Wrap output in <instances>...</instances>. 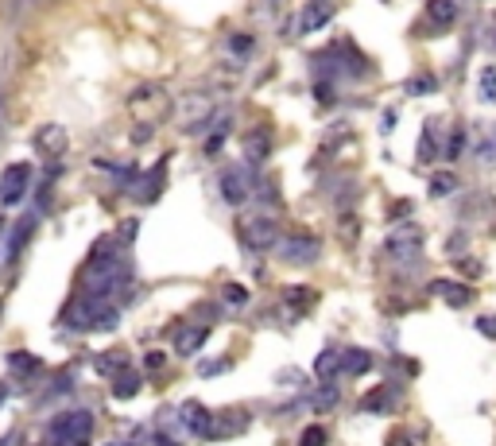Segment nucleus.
<instances>
[{
  "mask_svg": "<svg viewBox=\"0 0 496 446\" xmlns=\"http://www.w3.org/2000/svg\"><path fill=\"white\" fill-rule=\"evenodd\" d=\"M136 392H140V373H132V369H121L117 380H113V396H117V400H132Z\"/></svg>",
  "mask_w": 496,
  "mask_h": 446,
  "instance_id": "aec40b11",
  "label": "nucleus"
},
{
  "mask_svg": "<svg viewBox=\"0 0 496 446\" xmlns=\"http://www.w3.org/2000/svg\"><path fill=\"white\" fill-rule=\"evenodd\" d=\"M276 252H279L283 264H314L322 257V241L314 237V233H291V237L279 233Z\"/></svg>",
  "mask_w": 496,
  "mask_h": 446,
  "instance_id": "f03ea898",
  "label": "nucleus"
},
{
  "mask_svg": "<svg viewBox=\"0 0 496 446\" xmlns=\"http://www.w3.org/2000/svg\"><path fill=\"white\" fill-rule=\"evenodd\" d=\"M217 187H221V198H225L229 206H245L252 198V190H256V179H252L248 167H225Z\"/></svg>",
  "mask_w": 496,
  "mask_h": 446,
  "instance_id": "20e7f679",
  "label": "nucleus"
},
{
  "mask_svg": "<svg viewBox=\"0 0 496 446\" xmlns=\"http://www.w3.org/2000/svg\"><path fill=\"white\" fill-rule=\"evenodd\" d=\"M31 147H35L39 155H47V159H59L70 147V136H67L62 124H43V129H35V140H31Z\"/></svg>",
  "mask_w": 496,
  "mask_h": 446,
  "instance_id": "1a4fd4ad",
  "label": "nucleus"
},
{
  "mask_svg": "<svg viewBox=\"0 0 496 446\" xmlns=\"http://www.w3.org/2000/svg\"><path fill=\"white\" fill-rule=\"evenodd\" d=\"M93 431V416L90 411H62V416L51 419V439L67 442V439H90Z\"/></svg>",
  "mask_w": 496,
  "mask_h": 446,
  "instance_id": "39448f33",
  "label": "nucleus"
},
{
  "mask_svg": "<svg viewBox=\"0 0 496 446\" xmlns=\"http://www.w3.org/2000/svg\"><path fill=\"white\" fill-rule=\"evenodd\" d=\"M326 442H330V434H326L322 427H307L299 434V446H326Z\"/></svg>",
  "mask_w": 496,
  "mask_h": 446,
  "instance_id": "2f4dec72",
  "label": "nucleus"
},
{
  "mask_svg": "<svg viewBox=\"0 0 496 446\" xmlns=\"http://www.w3.org/2000/svg\"><path fill=\"white\" fill-rule=\"evenodd\" d=\"M337 403V388L334 385H322L319 392H314V400H311V408H319V411H330Z\"/></svg>",
  "mask_w": 496,
  "mask_h": 446,
  "instance_id": "a878e982",
  "label": "nucleus"
},
{
  "mask_svg": "<svg viewBox=\"0 0 496 446\" xmlns=\"http://www.w3.org/2000/svg\"><path fill=\"white\" fill-rule=\"evenodd\" d=\"M31 229H35V221H31V218H24V221H20V226L12 229V237H8V241H12V245H8V260H16L20 252H24V241L31 237Z\"/></svg>",
  "mask_w": 496,
  "mask_h": 446,
  "instance_id": "4be33fe9",
  "label": "nucleus"
},
{
  "mask_svg": "<svg viewBox=\"0 0 496 446\" xmlns=\"http://www.w3.org/2000/svg\"><path fill=\"white\" fill-rule=\"evenodd\" d=\"M388 446H415V442L404 439V434H392V439H388Z\"/></svg>",
  "mask_w": 496,
  "mask_h": 446,
  "instance_id": "58836bf2",
  "label": "nucleus"
},
{
  "mask_svg": "<svg viewBox=\"0 0 496 446\" xmlns=\"http://www.w3.org/2000/svg\"><path fill=\"white\" fill-rule=\"evenodd\" d=\"M314 299H319V295H314L311 288H287V291H283V303L291 307V315H303V311H311V307H314Z\"/></svg>",
  "mask_w": 496,
  "mask_h": 446,
  "instance_id": "412c9836",
  "label": "nucleus"
},
{
  "mask_svg": "<svg viewBox=\"0 0 496 446\" xmlns=\"http://www.w3.org/2000/svg\"><path fill=\"white\" fill-rule=\"evenodd\" d=\"M98 369H101V373L117 377L121 369H129V357H124V354H105V357H98Z\"/></svg>",
  "mask_w": 496,
  "mask_h": 446,
  "instance_id": "393cba45",
  "label": "nucleus"
},
{
  "mask_svg": "<svg viewBox=\"0 0 496 446\" xmlns=\"http://www.w3.org/2000/svg\"><path fill=\"white\" fill-rule=\"evenodd\" d=\"M109 446H132V442H109Z\"/></svg>",
  "mask_w": 496,
  "mask_h": 446,
  "instance_id": "a19ab883",
  "label": "nucleus"
},
{
  "mask_svg": "<svg viewBox=\"0 0 496 446\" xmlns=\"http://www.w3.org/2000/svg\"><path fill=\"white\" fill-rule=\"evenodd\" d=\"M248 427V411H240V408H233V411H221V416L209 423V439H225V434H240Z\"/></svg>",
  "mask_w": 496,
  "mask_h": 446,
  "instance_id": "f8f14e48",
  "label": "nucleus"
},
{
  "mask_svg": "<svg viewBox=\"0 0 496 446\" xmlns=\"http://www.w3.org/2000/svg\"><path fill=\"white\" fill-rule=\"evenodd\" d=\"M225 303H233V307H245V303H248V291L240 288V283H229V288H225Z\"/></svg>",
  "mask_w": 496,
  "mask_h": 446,
  "instance_id": "72a5a7b5",
  "label": "nucleus"
},
{
  "mask_svg": "<svg viewBox=\"0 0 496 446\" xmlns=\"http://www.w3.org/2000/svg\"><path fill=\"white\" fill-rule=\"evenodd\" d=\"M268 4H279V0H268Z\"/></svg>",
  "mask_w": 496,
  "mask_h": 446,
  "instance_id": "79ce46f5",
  "label": "nucleus"
},
{
  "mask_svg": "<svg viewBox=\"0 0 496 446\" xmlns=\"http://www.w3.org/2000/svg\"><path fill=\"white\" fill-rule=\"evenodd\" d=\"M481 101H496V67L481 70Z\"/></svg>",
  "mask_w": 496,
  "mask_h": 446,
  "instance_id": "c85d7f7f",
  "label": "nucleus"
},
{
  "mask_svg": "<svg viewBox=\"0 0 496 446\" xmlns=\"http://www.w3.org/2000/svg\"><path fill=\"white\" fill-rule=\"evenodd\" d=\"M206 338H209L206 326H186V331L175 338V349H178L183 357H190V354H198V349L206 346Z\"/></svg>",
  "mask_w": 496,
  "mask_h": 446,
  "instance_id": "dca6fc26",
  "label": "nucleus"
},
{
  "mask_svg": "<svg viewBox=\"0 0 496 446\" xmlns=\"http://www.w3.org/2000/svg\"><path fill=\"white\" fill-rule=\"evenodd\" d=\"M342 369L350 377H365L373 369V354L368 349H342Z\"/></svg>",
  "mask_w": 496,
  "mask_h": 446,
  "instance_id": "a211bd4d",
  "label": "nucleus"
},
{
  "mask_svg": "<svg viewBox=\"0 0 496 446\" xmlns=\"http://www.w3.org/2000/svg\"><path fill=\"white\" fill-rule=\"evenodd\" d=\"M144 365H147V369H163V354H147Z\"/></svg>",
  "mask_w": 496,
  "mask_h": 446,
  "instance_id": "4c0bfd02",
  "label": "nucleus"
},
{
  "mask_svg": "<svg viewBox=\"0 0 496 446\" xmlns=\"http://www.w3.org/2000/svg\"><path fill=\"white\" fill-rule=\"evenodd\" d=\"M221 373H229V357H217V361H202L198 365V377H221Z\"/></svg>",
  "mask_w": 496,
  "mask_h": 446,
  "instance_id": "c756f323",
  "label": "nucleus"
},
{
  "mask_svg": "<svg viewBox=\"0 0 496 446\" xmlns=\"http://www.w3.org/2000/svg\"><path fill=\"white\" fill-rule=\"evenodd\" d=\"M314 373H319L322 385H334V377L342 373V354L337 349H322L319 361H314Z\"/></svg>",
  "mask_w": 496,
  "mask_h": 446,
  "instance_id": "f3484780",
  "label": "nucleus"
},
{
  "mask_svg": "<svg viewBox=\"0 0 496 446\" xmlns=\"http://www.w3.org/2000/svg\"><path fill=\"white\" fill-rule=\"evenodd\" d=\"M129 109L140 116V121H163L167 113H171V98H167V93L160 90V86H140L129 98Z\"/></svg>",
  "mask_w": 496,
  "mask_h": 446,
  "instance_id": "7ed1b4c3",
  "label": "nucleus"
},
{
  "mask_svg": "<svg viewBox=\"0 0 496 446\" xmlns=\"http://www.w3.org/2000/svg\"><path fill=\"white\" fill-rule=\"evenodd\" d=\"M334 20V0H311L307 8H303V20H299V28L303 31H319L326 28Z\"/></svg>",
  "mask_w": 496,
  "mask_h": 446,
  "instance_id": "ddd939ff",
  "label": "nucleus"
},
{
  "mask_svg": "<svg viewBox=\"0 0 496 446\" xmlns=\"http://www.w3.org/2000/svg\"><path fill=\"white\" fill-rule=\"evenodd\" d=\"M276 241H279V221L276 218H268V214H256V218H248L245 221V245L248 249H276Z\"/></svg>",
  "mask_w": 496,
  "mask_h": 446,
  "instance_id": "0eeeda50",
  "label": "nucleus"
},
{
  "mask_svg": "<svg viewBox=\"0 0 496 446\" xmlns=\"http://www.w3.org/2000/svg\"><path fill=\"white\" fill-rule=\"evenodd\" d=\"M47 4H55V0H16L12 12H28V8H47Z\"/></svg>",
  "mask_w": 496,
  "mask_h": 446,
  "instance_id": "c9c22d12",
  "label": "nucleus"
},
{
  "mask_svg": "<svg viewBox=\"0 0 496 446\" xmlns=\"http://www.w3.org/2000/svg\"><path fill=\"white\" fill-rule=\"evenodd\" d=\"M8 365H12V373L31 377V373H35V365H39V361L31 357V354H12V357H8Z\"/></svg>",
  "mask_w": 496,
  "mask_h": 446,
  "instance_id": "cd10ccee",
  "label": "nucleus"
},
{
  "mask_svg": "<svg viewBox=\"0 0 496 446\" xmlns=\"http://www.w3.org/2000/svg\"><path fill=\"white\" fill-rule=\"evenodd\" d=\"M178 419H183V431L186 434H198V439H209V423H214V416L202 408L198 400H190L178 408Z\"/></svg>",
  "mask_w": 496,
  "mask_h": 446,
  "instance_id": "9d476101",
  "label": "nucleus"
},
{
  "mask_svg": "<svg viewBox=\"0 0 496 446\" xmlns=\"http://www.w3.org/2000/svg\"><path fill=\"white\" fill-rule=\"evenodd\" d=\"M59 446H90L86 439H67V442H59Z\"/></svg>",
  "mask_w": 496,
  "mask_h": 446,
  "instance_id": "ea45409f",
  "label": "nucleus"
},
{
  "mask_svg": "<svg viewBox=\"0 0 496 446\" xmlns=\"http://www.w3.org/2000/svg\"><path fill=\"white\" fill-rule=\"evenodd\" d=\"M0 396H4V392H0Z\"/></svg>",
  "mask_w": 496,
  "mask_h": 446,
  "instance_id": "37998d69",
  "label": "nucleus"
},
{
  "mask_svg": "<svg viewBox=\"0 0 496 446\" xmlns=\"http://www.w3.org/2000/svg\"><path fill=\"white\" fill-rule=\"evenodd\" d=\"M430 295L446 299L450 307H466L473 299V291L466 288V283H450V280H435V283H430Z\"/></svg>",
  "mask_w": 496,
  "mask_h": 446,
  "instance_id": "2eb2a0df",
  "label": "nucleus"
},
{
  "mask_svg": "<svg viewBox=\"0 0 496 446\" xmlns=\"http://www.w3.org/2000/svg\"><path fill=\"white\" fill-rule=\"evenodd\" d=\"M427 16L435 20L438 31H446L453 20H458V4H453V0H430V4H427Z\"/></svg>",
  "mask_w": 496,
  "mask_h": 446,
  "instance_id": "6ab92c4d",
  "label": "nucleus"
},
{
  "mask_svg": "<svg viewBox=\"0 0 496 446\" xmlns=\"http://www.w3.org/2000/svg\"><path fill=\"white\" fill-rule=\"evenodd\" d=\"M477 159L481 163H496V132L484 124L481 129V144H477Z\"/></svg>",
  "mask_w": 496,
  "mask_h": 446,
  "instance_id": "5701e85b",
  "label": "nucleus"
},
{
  "mask_svg": "<svg viewBox=\"0 0 496 446\" xmlns=\"http://www.w3.org/2000/svg\"><path fill=\"white\" fill-rule=\"evenodd\" d=\"M477 331H481L484 338H496V315H484V318H477Z\"/></svg>",
  "mask_w": 496,
  "mask_h": 446,
  "instance_id": "f704fd0d",
  "label": "nucleus"
},
{
  "mask_svg": "<svg viewBox=\"0 0 496 446\" xmlns=\"http://www.w3.org/2000/svg\"><path fill=\"white\" fill-rule=\"evenodd\" d=\"M461 249H469V237L453 233V237H450V257H461Z\"/></svg>",
  "mask_w": 496,
  "mask_h": 446,
  "instance_id": "e433bc0d",
  "label": "nucleus"
},
{
  "mask_svg": "<svg viewBox=\"0 0 496 446\" xmlns=\"http://www.w3.org/2000/svg\"><path fill=\"white\" fill-rule=\"evenodd\" d=\"M388 257L399 260V264H411V260H419V252H423V233H419L415 226H407V229H396L392 237H388Z\"/></svg>",
  "mask_w": 496,
  "mask_h": 446,
  "instance_id": "423d86ee",
  "label": "nucleus"
},
{
  "mask_svg": "<svg viewBox=\"0 0 496 446\" xmlns=\"http://www.w3.org/2000/svg\"><path fill=\"white\" fill-rule=\"evenodd\" d=\"M461 152H466V129H453V136H450V144H446V159H458Z\"/></svg>",
  "mask_w": 496,
  "mask_h": 446,
  "instance_id": "7c9ffc66",
  "label": "nucleus"
},
{
  "mask_svg": "<svg viewBox=\"0 0 496 446\" xmlns=\"http://www.w3.org/2000/svg\"><path fill=\"white\" fill-rule=\"evenodd\" d=\"M272 155V132L268 129H252L245 136V159L248 163H264Z\"/></svg>",
  "mask_w": 496,
  "mask_h": 446,
  "instance_id": "4468645a",
  "label": "nucleus"
},
{
  "mask_svg": "<svg viewBox=\"0 0 496 446\" xmlns=\"http://www.w3.org/2000/svg\"><path fill=\"white\" fill-rule=\"evenodd\" d=\"M178 116L186 121V129H202V124L214 116V98L202 90H194V93H186L183 101H178Z\"/></svg>",
  "mask_w": 496,
  "mask_h": 446,
  "instance_id": "6e6552de",
  "label": "nucleus"
},
{
  "mask_svg": "<svg viewBox=\"0 0 496 446\" xmlns=\"http://www.w3.org/2000/svg\"><path fill=\"white\" fill-rule=\"evenodd\" d=\"M453 190H458V179H453L450 171H438L435 179H430V195H435V198L453 195Z\"/></svg>",
  "mask_w": 496,
  "mask_h": 446,
  "instance_id": "b1692460",
  "label": "nucleus"
},
{
  "mask_svg": "<svg viewBox=\"0 0 496 446\" xmlns=\"http://www.w3.org/2000/svg\"><path fill=\"white\" fill-rule=\"evenodd\" d=\"M229 51H233L237 59H248L252 51H256V39H252V36H245V31H240V36H233V39H229Z\"/></svg>",
  "mask_w": 496,
  "mask_h": 446,
  "instance_id": "bb28decb",
  "label": "nucleus"
},
{
  "mask_svg": "<svg viewBox=\"0 0 496 446\" xmlns=\"http://www.w3.org/2000/svg\"><path fill=\"white\" fill-rule=\"evenodd\" d=\"M31 175H35V167H31L28 159H20V163H8L4 175H0V206L16 210L20 202L28 198V190H31Z\"/></svg>",
  "mask_w": 496,
  "mask_h": 446,
  "instance_id": "f257e3e1",
  "label": "nucleus"
},
{
  "mask_svg": "<svg viewBox=\"0 0 496 446\" xmlns=\"http://www.w3.org/2000/svg\"><path fill=\"white\" fill-rule=\"evenodd\" d=\"M399 408V388L396 385H380L361 400V411H373V416H388V411Z\"/></svg>",
  "mask_w": 496,
  "mask_h": 446,
  "instance_id": "9b49d317",
  "label": "nucleus"
},
{
  "mask_svg": "<svg viewBox=\"0 0 496 446\" xmlns=\"http://www.w3.org/2000/svg\"><path fill=\"white\" fill-rule=\"evenodd\" d=\"M407 93H415V98H419V93H438V78H430V74H423V78H415V82H411Z\"/></svg>",
  "mask_w": 496,
  "mask_h": 446,
  "instance_id": "473e14b6",
  "label": "nucleus"
}]
</instances>
